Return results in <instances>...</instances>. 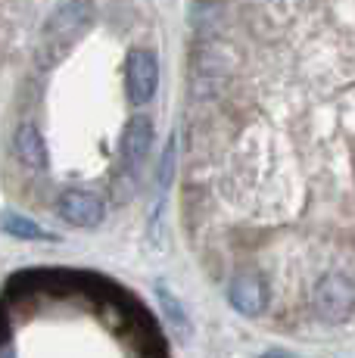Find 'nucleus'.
Here are the masks:
<instances>
[{
    "mask_svg": "<svg viewBox=\"0 0 355 358\" xmlns=\"http://www.w3.org/2000/svg\"><path fill=\"white\" fill-rule=\"evenodd\" d=\"M150 143H153V122H150V115H134L125 128V141H122V165H125V171H134L147 159Z\"/></svg>",
    "mask_w": 355,
    "mask_h": 358,
    "instance_id": "obj_6",
    "label": "nucleus"
},
{
    "mask_svg": "<svg viewBox=\"0 0 355 358\" xmlns=\"http://www.w3.org/2000/svg\"><path fill=\"white\" fill-rule=\"evenodd\" d=\"M156 81H159L156 57L150 50H131V57H128V97H131V103L143 106V103L153 100Z\"/></svg>",
    "mask_w": 355,
    "mask_h": 358,
    "instance_id": "obj_4",
    "label": "nucleus"
},
{
    "mask_svg": "<svg viewBox=\"0 0 355 358\" xmlns=\"http://www.w3.org/2000/svg\"><path fill=\"white\" fill-rule=\"evenodd\" d=\"M175 153H178V143L168 141L166 153H162V159H159V171H156V187H159V190H168V184H172V175H175Z\"/></svg>",
    "mask_w": 355,
    "mask_h": 358,
    "instance_id": "obj_10",
    "label": "nucleus"
},
{
    "mask_svg": "<svg viewBox=\"0 0 355 358\" xmlns=\"http://www.w3.org/2000/svg\"><path fill=\"white\" fill-rule=\"evenodd\" d=\"M0 228L19 240H53V234H47L41 224H35L25 215H16V212H6V215L0 218Z\"/></svg>",
    "mask_w": 355,
    "mask_h": 358,
    "instance_id": "obj_8",
    "label": "nucleus"
},
{
    "mask_svg": "<svg viewBox=\"0 0 355 358\" xmlns=\"http://www.w3.org/2000/svg\"><path fill=\"white\" fill-rule=\"evenodd\" d=\"M91 22H94V0H66L50 16V22L44 25V44L53 53L66 50L81 38V31Z\"/></svg>",
    "mask_w": 355,
    "mask_h": 358,
    "instance_id": "obj_1",
    "label": "nucleus"
},
{
    "mask_svg": "<svg viewBox=\"0 0 355 358\" xmlns=\"http://www.w3.org/2000/svg\"><path fill=\"white\" fill-rule=\"evenodd\" d=\"M16 153L22 165H29V169H47V147H44V137H41V131L31 125V122H25L22 128L16 131Z\"/></svg>",
    "mask_w": 355,
    "mask_h": 358,
    "instance_id": "obj_7",
    "label": "nucleus"
},
{
    "mask_svg": "<svg viewBox=\"0 0 355 358\" xmlns=\"http://www.w3.org/2000/svg\"><path fill=\"white\" fill-rule=\"evenodd\" d=\"M156 296H159V306H162V312L168 315V321H172V324L181 330L184 336H190V321H187V315H184V308L175 302V296L168 293V287L159 284V287H156Z\"/></svg>",
    "mask_w": 355,
    "mask_h": 358,
    "instance_id": "obj_9",
    "label": "nucleus"
},
{
    "mask_svg": "<svg viewBox=\"0 0 355 358\" xmlns=\"http://www.w3.org/2000/svg\"><path fill=\"white\" fill-rule=\"evenodd\" d=\"M312 306L324 321L343 324L352 315V280L346 271H327L312 290Z\"/></svg>",
    "mask_w": 355,
    "mask_h": 358,
    "instance_id": "obj_2",
    "label": "nucleus"
},
{
    "mask_svg": "<svg viewBox=\"0 0 355 358\" xmlns=\"http://www.w3.org/2000/svg\"><path fill=\"white\" fill-rule=\"evenodd\" d=\"M228 299H231V306H234L240 315L256 318V315H262L265 306H268V287H265V280L259 278V274L240 271V274H234V278H231Z\"/></svg>",
    "mask_w": 355,
    "mask_h": 358,
    "instance_id": "obj_3",
    "label": "nucleus"
},
{
    "mask_svg": "<svg viewBox=\"0 0 355 358\" xmlns=\"http://www.w3.org/2000/svg\"><path fill=\"white\" fill-rule=\"evenodd\" d=\"M57 212L75 228H94L103 222V203L87 190H63L57 199Z\"/></svg>",
    "mask_w": 355,
    "mask_h": 358,
    "instance_id": "obj_5",
    "label": "nucleus"
}]
</instances>
